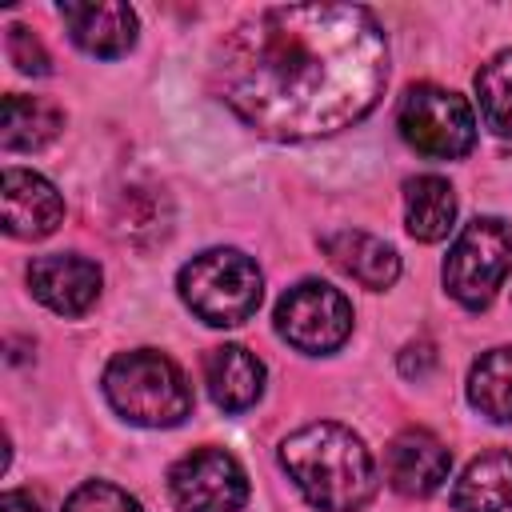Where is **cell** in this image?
<instances>
[{
	"label": "cell",
	"instance_id": "12",
	"mask_svg": "<svg viewBox=\"0 0 512 512\" xmlns=\"http://www.w3.org/2000/svg\"><path fill=\"white\" fill-rule=\"evenodd\" d=\"M68 36L76 48L100 60H116L136 44V12L120 0H88V4H60Z\"/></svg>",
	"mask_w": 512,
	"mask_h": 512
},
{
	"label": "cell",
	"instance_id": "14",
	"mask_svg": "<svg viewBox=\"0 0 512 512\" xmlns=\"http://www.w3.org/2000/svg\"><path fill=\"white\" fill-rule=\"evenodd\" d=\"M320 248L328 252V260H332L344 276H352L356 284H364V288H372V292L392 288L396 276H400V256H396V248L384 244V240H376V236H368V232H360V228L328 232V236L320 240Z\"/></svg>",
	"mask_w": 512,
	"mask_h": 512
},
{
	"label": "cell",
	"instance_id": "16",
	"mask_svg": "<svg viewBox=\"0 0 512 512\" xmlns=\"http://www.w3.org/2000/svg\"><path fill=\"white\" fill-rule=\"evenodd\" d=\"M64 128V112L52 104V100H40V96H4V108H0V144L8 152H36L44 144H52Z\"/></svg>",
	"mask_w": 512,
	"mask_h": 512
},
{
	"label": "cell",
	"instance_id": "1",
	"mask_svg": "<svg viewBox=\"0 0 512 512\" xmlns=\"http://www.w3.org/2000/svg\"><path fill=\"white\" fill-rule=\"evenodd\" d=\"M388 84V40L360 4H276L216 48V96L260 136L316 140L364 120Z\"/></svg>",
	"mask_w": 512,
	"mask_h": 512
},
{
	"label": "cell",
	"instance_id": "7",
	"mask_svg": "<svg viewBox=\"0 0 512 512\" xmlns=\"http://www.w3.org/2000/svg\"><path fill=\"white\" fill-rule=\"evenodd\" d=\"M276 332L300 352H336L352 332V304L324 280H300L276 304Z\"/></svg>",
	"mask_w": 512,
	"mask_h": 512
},
{
	"label": "cell",
	"instance_id": "10",
	"mask_svg": "<svg viewBox=\"0 0 512 512\" xmlns=\"http://www.w3.org/2000/svg\"><path fill=\"white\" fill-rule=\"evenodd\" d=\"M0 204H4V232L16 240H44L64 220L60 192L40 172L28 168H4Z\"/></svg>",
	"mask_w": 512,
	"mask_h": 512
},
{
	"label": "cell",
	"instance_id": "5",
	"mask_svg": "<svg viewBox=\"0 0 512 512\" xmlns=\"http://www.w3.org/2000/svg\"><path fill=\"white\" fill-rule=\"evenodd\" d=\"M512 268V228L500 216H476L444 256V288L456 304L480 312Z\"/></svg>",
	"mask_w": 512,
	"mask_h": 512
},
{
	"label": "cell",
	"instance_id": "17",
	"mask_svg": "<svg viewBox=\"0 0 512 512\" xmlns=\"http://www.w3.org/2000/svg\"><path fill=\"white\" fill-rule=\"evenodd\" d=\"M456 220V192L444 176H412L404 184V224L416 240H444Z\"/></svg>",
	"mask_w": 512,
	"mask_h": 512
},
{
	"label": "cell",
	"instance_id": "22",
	"mask_svg": "<svg viewBox=\"0 0 512 512\" xmlns=\"http://www.w3.org/2000/svg\"><path fill=\"white\" fill-rule=\"evenodd\" d=\"M432 364H436V348H432L428 340H412V344L400 352V372H404L408 380H424V376L432 372Z\"/></svg>",
	"mask_w": 512,
	"mask_h": 512
},
{
	"label": "cell",
	"instance_id": "6",
	"mask_svg": "<svg viewBox=\"0 0 512 512\" xmlns=\"http://www.w3.org/2000/svg\"><path fill=\"white\" fill-rule=\"evenodd\" d=\"M396 128L408 148L432 160H460L476 144V116L468 100L436 84H416L404 92Z\"/></svg>",
	"mask_w": 512,
	"mask_h": 512
},
{
	"label": "cell",
	"instance_id": "13",
	"mask_svg": "<svg viewBox=\"0 0 512 512\" xmlns=\"http://www.w3.org/2000/svg\"><path fill=\"white\" fill-rule=\"evenodd\" d=\"M204 384L216 408L244 412L264 396V364L244 344H216L204 352Z\"/></svg>",
	"mask_w": 512,
	"mask_h": 512
},
{
	"label": "cell",
	"instance_id": "18",
	"mask_svg": "<svg viewBox=\"0 0 512 512\" xmlns=\"http://www.w3.org/2000/svg\"><path fill=\"white\" fill-rule=\"evenodd\" d=\"M468 400L480 416L508 424L512 420V344L484 352L468 372Z\"/></svg>",
	"mask_w": 512,
	"mask_h": 512
},
{
	"label": "cell",
	"instance_id": "15",
	"mask_svg": "<svg viewBox=\"0 0 512 512\" xmlns=\"http://www.w3.org/2000/svg\"><path fill=\"white\" fill-rule=\"evenodd\" d=\"M456 512H512V452H480L452 488Z\"/></svg>",
	"mask_w": 512,
	"mask_h": 512
},
{
	"label": "cell",
	"instance_id": "2",
	"mask_svg": "<svg viewBox=\"0 0 512 512\" xmlns=\"http://www.w3.org/2000/svg\"><path fill=\"white\" fill-rule=\"evenodd\" d=\"M280 464L320 512H360L376 496L372 452L352 428L336 420H316L284 436Z\"/></svg>",
	"mask_w": 512,
	"mask_h": 512
},
{
	"label": "cell",
	"instance_id": "20",
	"mask_svg": "<svg viewBox=\"0 0 512 512\" xmlns=\"http://www.w3.org/2000/svg\"><path fill=\"white\" fill-rule=\"evenodd\" d=\"M64 512H144L136 496H128L120 484L108 480H84L68 500Z\"/></svg>",
	"mask_w": 512,
	"mask_h": 512
},
{
	"label": "cell",
	"instance_id": "21",
	"mask_svg": "<svg viewBox=\"0 0 512 512\" xmlns=\"http://www.w3.org/2000/svg\"><path fill=\"white\" fill-rule=\"evenodd\" d=\"M4 44H8V60H12L20 72H28V76H48V72H52L48 52H44V44H40V36H36L32 28H24V24H8Z\"/></svg>",
	"mask_w": 512,
	"mask_h": 512
},
{
	"label": "cell",
	"instance_id": "3",
	"mask_svg": "<svg viewBox=\"0 0 512 512\" xmlns=\"http://www.w3.org/2000/svg\"><path fill=\"white\" fill-rule=\"evenodd\" d=\"M104 396L108 404L144 428H172L192 412V384L176 360L152 348L120 352L104 368Z\"/></svg>",
	"mask_w": 512,
	"mask_h": 512
},
{
	"label": "cell",
	"instance_id": "19",
	"mask_svg": "<svg viewBox=\"0 0 512 512\" xmlns=\"http://www.w3.org/2000/svg\"><path fill=\"white\" fill-rule=\"evenodd\" d=\"M480 116L496 136H512V48L496 52L476 72Z\"/></svg>",
	"mask_w": 512,
	"mask_h": 512
},
{
	"label": "cell",
	"instance_id": "9",
	"mask_svg": "<svg viewBox=\"0 0 512 512\" xmlns=\"http://www.w3.org/2000/svg\"><path fill=\"white\" fill-rule=\"evenodd\" d=\"M28 288L44 308H52L60 316H80L100 296V268L76 252L36 256L28 264Z\"/></svg>",
	"mask_w": 512,
	"mask_h": 512
},
{
	"label": "cell",
	"instance_id": "23",
	"mask_svg": "<svg viewBox=\"0 0 512 512\" xmlns=\"http://www.w3.org/2000/svg\"><path fill=\"white\" fill-rule=\"evenodd\" d=\"M0 512H40V500H36L32 492L12 488V492H4V496H0Z\"/></svg>",
	"mask_w": 512,
	"mask_h": 512
},
{
	"label": "cell",
	"instance_id": "11",
	"mask_svg": "<svg viewBox=\"0 0 512 512\" xmlns=\"http://www.w3.org/2000/svg\"><path fill=\"white\" fill-rule=\"evenodd\" d=\"M448 468L452 456L428 428H404L384 452L388 484L400 496H432L448 480Z\"/></svg>",
	"mask_w": 512,
	"mask_h": 512
},
{
	"label": "cell",
	"instance_id": "8",
	"mask_svg": "<svg viewBox=\"0 0 512 512\" xmlns=\"http://www.w3.org/2000/svg\"><path fill=\"white\" fill-rule=\"evenodd\" d=\"M168 492L180 512H240L248 500V476L224 448H196L168 472Z\"/></svg>",
	"mask_w": 512,
	"mask_h": 512
},
{
	"label": "cell",
	"instance_id": "4",
	"mask_svg": "<svg viewBox=\"0 0 512 512\" xmlns=\"http://www.w3.org/2000/svg\"><path fill=\"white\" fill-rule=\"evenodd\" d=\"M180 300L212 328H236L256 316L264 296V276L252 256L236 248H208L180 268Z\"/></svg>",
	"mask_w": 512,
	"mask_h": 512
}]
</instances>
